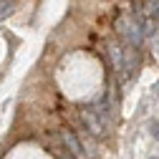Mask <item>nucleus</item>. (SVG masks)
<instances>
[{"instance_id":"obj_5","label":"nucleus","mask_w":159,"mask_h":159,"mask_svg":"<svg viewBox=\"0 0 159 159\" xmlns=\"http://www.w3.org/2000/svg\"><path fill=\"white\" fill-rule=\"evenodd\" d=\"M144 13L149 18H157L159 15V0H147V3H144Z\"/></svg>"},{"instance_id":"obj_7","label":"nucleus","mask_w":159,"mask_h":159,"mask_svg":"<svg viewBox=\"0 0 159 159\" xmlns=\"http://www.w3.org/2000/svg\"><path fill=\"white\" fill-rule=\"evenodd\" d=\"M149 131H152V136H154L157 142H159V119H154V121L149 124Z\"/></svg>"},{"instance_id":"obj_3","label":"nucleus","mask_w":159,"mask_h":159,"mask_svg":"<svg viewBox=\"0 0 159 159\" xmlns=\"http://www.w3.org/2000/svg\"><path fill=\"white\" fill-rule=\"evenodd\" d=\"M61 139H63V144H66V149L71 152V157H73V159H84V157L89 154V152L81 147V142L76 139V134H73V131H63V134H61Z\"/></svg>"},{"instance_id":"obj_1","label":"nucleus","mask_w":159,"mask_h":159,"mask_svg":"<svg viewBox=\"0 0 159 159\" xmlns=\"http://www.w3.org/2000/svg\"><path fill=\"white\" fill-rule=\"evenodd\" d=\"M116 30H119V35H121L131 48H136L139 43L144 41V35H147L142 18H119L116 20Z\"/></svg>"},{"instance_id":"obj_2","label":"nucleus","mask_w":159,"mask_h":159,"mask_svg":"<svg viewBox=\"0 0 159 159\" xmlns=\"http://www.w3.org/2000/svg\"><path fill=\"white\" fill-rule=\"evenodd\" d=\"M81 121H84L86 131H89V134H93V136H101V134H104V129H106V124L101 121V116H98L93 109H84V111H81Z\"/></svg>"},{"instance_id":"obj_8","label":"nucleus","mask_w":159,"mask_h":159,"mask_svg":"<svg viewBox=\"0 0 159 159\" xmlns=\"http://www.w3.org/2000/svg\"><path fill=\"white\" fill-rule=\"evenodd\" d=\"M149 159H159V157H149Z\"/></svg>"},{"instance_id":"obj_6","label":"nucleus","mask_w":159,"mask_h":159,"mask_svg":"<svg viewBox=\"0 0 159 159\" xmlns=\"http://www.w3.org/2000/svg\"><path fill=\"white\" fill-rule=\"evenodd\" d=\"M10 13H13V3H10V0H0V20L8 18Z\"/></svg>"},{"instance_id":"obj_4","label":"nucleus","mask_w":159,"mask_h":159,"mask_svg":"<svg viewBox=\"0 0 159 159\" xmlns=\"http://www.w3.org/2000/svg\"><path fill=\"white\" fill-rule=\"evenodd\" d=\"M124 66H126L129 71H136V68H139V51H136V48L129 46V48L124 51Z\"/></svg>"}]
</instances>
